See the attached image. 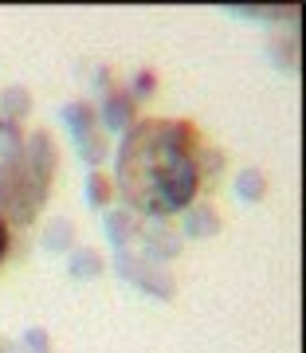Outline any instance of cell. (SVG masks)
Masks as SVG:
<instances>
[{
	"mask_svg": "<svg viewBox=\"0 0 306 353\" xmlns=\"http://www.w3.org/2000/svg\"><path fill=\"white\" fill-rule=\"evenodd\" d=\"M8 220H4V216H0V263H4V255H8Z\"/></svg>",
	"mask_w": 306,
	"mask_h": 353,
	"instance_id": "3957f363",
	"label": "cell"
},
{
	"mask_svg": "<svg viewBox=\"0 0 306 353\" xmlns=\"http://www.w3.org/2000/svg\"><path fill=\"white\" fill-rule=\"evenodd\" d=\"M204 138L185 118H141L118 150V189L138 212L173 216L201 192Z\"/></svg>",
	"mask_w": 306,
	"mask_h": 353,
	"instance_id": "6da1fadb",
	"label": "cell"
},
{
	"mask_svg": "<svg viewBox=\"0 0 306 353\" xmlns=\"http://www.w3.org/2000/svg\"><path fill=\"white\" fill-rule=\"evenodd\" d=\"M51 173H55V145L48 134H36L24 153L0 169V208L12 216L16 224L36 220V212L48 201Z\"/></svg>",
	"mask_w": 306,
	"mask_h": 353,
	"instance_id": "7a4b0ae2",
	"label": "cell"
}]
</instances>
